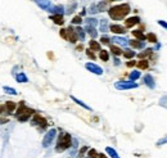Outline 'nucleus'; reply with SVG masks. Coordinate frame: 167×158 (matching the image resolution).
<instances>
[{
	"instance_id": "f257e3e1",
	"label": "nucleus",
	"mask_w": 167,
	"mask_h": 158,
	"mask_svg": "<svg viewBox=\"0 0 167 158\" xmlns=\"http://www.w3.org/2000/svg\"><path fill=\"white\" fill-rule=\"evenodd\" d=\"M130 11H131L130 5H128L127 3H122V4H118V5L109 8L108 14L113 21H120V20H123V18L130 13Z\"/></svg>"
},
{
	"instance_id": "f03ea898",
	"label": "nucleus",
	"mask_w": 167,
	"mask_h": 158,
	"mask_svg": "<svg viewBox=\"0 0 167 158\" xmlns=\"http://www.w3.org/2000/svg\"><path fill=\"white\" fill-rule=\"evenodd\" d=\"M72 144V138H71L70 134H60L59 139H58V143H57V147H55V150L57 152H63L66 149H68Z\"/></svg>"
},
{
	"instance_id": "7ed1b4c3",
	"label": "nucleus",
	"mask_w": 167,
	"mask_h": 158,
	"mask_svg": "<svg viewBox=\"0 0 167 158\" xmlns=\"http://www.w3.org/2000/svg\"><path fill=\"white\" fill-rule=\"evenodd\" d=\"M21 103H22V104H21V107L18 108V111L16 112V117H17L18 121H21V122H26V121H28V119H30V117L32 116V114L35 113V111H33V109H31V108L25 107L23 102H21Z\"/></svg>"
},
{
	"instance_id": "20e7f679",
	"label": "nucleus",
	"mask_w": 167,
	"mask_h": 158,
	"mask_svg": "<svg viewBox=\"0 0 167 158\" xmlns=\"http://www.w3.org/2000/svg\"><path fill=\"white\" fill-rule=\"evenodd\" d=\"M114 88L117 90H131L136 89L138 84L134 81H117V82H114Z\"/></svg>"
},
{
	"instance_id": "39448f33",
	"label": "nucleus",
	"mask_w": 167,
	"mask_h": 158,
	"mask_svg": "<svg viewBox=\"0 0 167 158\" xmlns=\"http://www.w3.org/2000/svg\"><path fill=\"white\" fill-rule=\"evenodd\" d=\"M55 136H57V130H55V129H50V130L45 134L44 139H42V147L48 148V147L51 144V143H53V140L55 139Z\"/></svg>"
},
{
	"instance_id": "423d86ee",
	"label": "nucleus",
	"mask_w": 167,
	"mask_h": 158,
	"mask_svg": "<svg viewBox=\"0 0 167 158\" xmlns=\"http://www.w3.org/2000/svg\"><path fill=\"white\" fill-rule=\"evenodd\" d=\"M85 68H86L89 72L94 73V75H98V76L103 75V68H102V67H99L98 64L93 63V62H88V63L85 64Z\"/></svg>"
},
{
	"instance_id": "0eeeda50",
	"label": "nucleus",
	"mask_w": 167,
	"mask_h": 158,
	"mask_svg": "<svg viewBox=\"0 0 167 158\" xmlns=\"http://www.w3.org/2000/svg\"><path fill=\"white\" fill-rule=\"evenodd\" d=\"M33 2L36 3L37 7L41 8L42 11H45V12H49L50 8L53 7V4H51L50 0H33Z\"/></svg>"
},
{
	"instance_id": "6e6552de",
	"label": "nucleus",
	"mask_w": 167,
	"mask_h": 158,
	"mask_svg": "<svg viewBox=\"0 0 167 158\" xmlns=\"http://www.w3.org/2000/svg\"><path fill=\"white\" fill-rule=\"evenodd\" d=\"M66 30H67V37H66V40H68L70 42H72V44L77 42L79 37H77V33H76V31L73 30V28L72 27H68V28H66Z\"/></svg>"
},
{
	"instance_id": "1a4fd4ad",
	"label": "nucleus",
	"mask_w": 167,
	"mask_h": 158,
	"mask_svg": "<svg viewBox=\"0 0 167 158\" xmlns=\"http://www.w3.org/2000/svg\"><path fill=\"white\" fill-rule=\"evenodd\" d=\"M33 123L37 125V126H40V127H42V129L48 126V121L42 116H40V114H37V113L33 114Z\"/></svg>"
},
{
	"instance_id": "9d476101",
	"label": "nucleus",
	"mask_w": 167,
	"mask_h": 158,
	"mask_svg": "<svg viewBox=\"0 0 167 158\" xmlns=\"http://www.w3.org/2000/svg\"><path fill=\"white\" fill-rule=\"evenodd\" d=\"M109 31L116 33V35H122L126 32V27H123L121 25H111L109 26Z\"/></svg>"
},
{
	"instance_id": "9b49d317",
	"label": "nucleus",
	"mask_w": 167,
	"mask_h": 158,
	"mask_svg": "<svg viewBox=\"0 0 167 158\" xmlns=\"http://www.w3.org/2000/svg\"><path fill=\"white\" fill-rule=\"evenodd\" d=\"M138 23H140V18L139 17H130V18H127V20L125 21V27L126 28H131L134 27L135 25H138Z\"/></svg>"
},
{
	"instance_id": "f8f14e48",
	"label": "nucleus",
	"mask_w": 167,
	"mask_h": 158,
	"mask_svg": "<svg viewBox=\"0 0 167 158\" xmlns=\"http://www.w3.org/2000/svg\"><path fill=\"white\" fill-rule=\"evenodd\" d=\"M112 41H114L117 45H121V46H127L128 45V40L125 39V37H121V36H114Z\"/></svg>"
},
{
	"instance_id": "ddd939ff",
	"label": "nucleus",
	"mask_w": 167,
	"mask_h": 158,
	"mask_svg": "<svg viewBox=\"0 0 167 158\" xmlns=\"http://www.w3.org/2000/svg\"><path fill=\"white\" fill-rule=\"evenodd\" d=\"M16 81L17 82H20V84H26V82H28V77L26 76V73L25 72H18L16 76Z\"/></svg>"
},
{
	"instance_id": "4468645a",
	"label": "nucleus",
	"mask_w": 167,
	"mask_h": 158,
	"mask_svg": "<svg viewBox=\"0 0 167 158\" xmlns=\"http://www.w3.org/2000/svg\"><path fill=\"white\" fill-rule=\"evenodd\" d=\"M50 20L53 21L55 25H59V26H62V25L64 23L63 16H60V14H51V16H50Z\"/></svg>"
},
{
	"instance_id": "2eb2a0df",
	"label": "nucleus",
	"mask_w": 167,
	"mask_h": 158,
	"mask_svg": "<svg viewBox=\"0 0 167 158\" xmlns=\"http://www.w3.org/2000/svg\"><path fill=\"white\" fill-rule=\"evenodd\" d=\"M144 82L149 89H154L156 88V84H154V79L150 75H145L144 76Z\"/></svg>"
},
{
	"instance_id": "dca6fc26",
	"label": "nucleus",
	"mask_w": 167,
	"mask_h": 158,
	"mask_svg": "<svg viewBox=\"0 0 167 158\" xmlns=\"http://www.w3.org/2000/svg\"><path fill=\"white\" fill-rule=\"evenodd\" d=\"M128 45H131L134 49H143V48L145 46L144 41H141V40H131V41H128Z\"/></svg>"
},
{
	"instance_id": "f3484780",
	"label": "nucleus",
	"mask_w": 167,
	"mask_h": 158,
	"mask_svg": "<svg viewBox=\"0 0 167 158\" xmlns=\"http://www.w3.org/2000/svg\"><path fill=\"white\" fill-rule=\"evenodd\" d=\"M85 32H86V33H89V35L90 36H91L93 37V39H95V37H97L98 36V31H97V28H95V27H93V26H85V30H84Z\"/></svg>"
},
{
	"instance_id": "a211bd4d",
	"label": "nucleus",
	"mask_w": 167,
	"mask_h": 158,
	"mask_svg": "<svg viewBox=\"0 0 167 158\" xmlns=\"http://www.w3.org/2000/svg\"><path fill=\"white\" fill-rule=\"evenodd\" d=\"M50 13H53V14H60V16H63V13H64V7L63 5H53L50 8Z\"/></svg>"
},
{
	"instance_id": "6ab92c4d",
	"label": "nucleus",
	"mask_w": 167,
	"mask_h": 158,
	"mask_svg": "<svg viewBox=\"0 0 167 158\" xmlns=\"http://www.w3.org/2000/svg\"><path fill=\"white\" fill-rule=\"evenodd\" d=\"M4 105H5V109L8 113H12L13 111H16V108H17V104L14 102H7Z\"/></svg>"
},
{
	"instance_id": "aec40b11",
	"label": "nucleus",
	"mask_w": 167,
	"mask_h": 158,
	"mask_svg": "<svg viewBox=\"0 0 167 158\" xmlns=\"http://www.w3.org/2000/svg\"><path fill=\"white\" fill-rule=\"evenodd\" d=\"M132 35L136 37V40H141V41L145 40V35L143 33L141 30H134V31H132Z\"/></svg>"
},
{
	"instance_id": "412c9836",
	"label": "nucleus",
	"mask_w": 167,
	"mask_h": 158,
	"mask_svg": "<svg viewBox=\"0 0 167 158\" xmlns=\"http://www.w3.org/2000/svg\"><path fill=\"white\" fill-rule=\"evenodd\" d=\"M99 28H100V31L102 32H107L108 31V28H109V23L107 20H102L99 23Z\"/></svg>"
},
{
	"instance_id": "4be33fe9",
	"label": "nucleus",
	"mask_w": 167,
	"mask_h": 158,
	"mask_svg": "<svg viewBox=\"0 0 167 158\" xmlns=\"http://www.w3.org/2000/svg\"><path fill=\"white\" fill-rule=\"evenodd\" d=\"M89 45H90V49L93 51H100V44L98 41L91 40V41H89Z\"/></svg>"
},
{
	"instance_id": "5701e85b",
	"label": "nucleus",
	"mask_w": 167,
	"mask_h": 158,
	"mask_svg": "<svg viewBox=\"0 0 167 158\" xmlns=\"http://www.w3.org/2000/svg\"><path fill=\"white\" fill-rule=\"evenodd\" d=\"M71 99H72V100H73L75 103H77L79 105H81V107H82V108H85V109H88V111H91V108H90V107H89L88 104H85V103L82 102V100H80V99H77V98H76V97H71Z\"/></svg>"
},
{
	"instance_id": "b1692460",
	"label": "nucleus",
	"mask_w": 167,
	"mask_h": 158,
	"mask_svg": "<svg viewBox=\"0 0 167 158\" xmlns=\"http://www.w3.org/2000/svg\"><path fill=\"white\" fill-rule=\"evenodd\" d=\"M3 90H4V93L8 94V95H17L18 94L17 90L11 88V86H3Z\"/></svg>"
},
{
	"instance_id": "393cba45",
	"label": "nucleus",
	"mask_w": 167,
	"mask_h": 158,
	"mask_svg": "<svg viewBox=\"0 0 167 158\" xmlns=\"http://www.w3.org/2000/svg\"><path fill=\"white\" fill-rule=\"evenodd\" d=\"M106 152L108 153V156L111 157V158H120V156L117 154V152L113 149V148H111V147H107L106 148Z\"/></svg>"
},
{
	"instance_id": "a878e982",
	"label": "nucleus",
	"mask_w": 167,
	"mask_h": 158,
	"mask_svg": "<svg viewBox=\"0 0 167 158\" xmlns=\"http://www.w3.org/2000/svg\"><path fill=\"white\" fill-rule=\"evenodd\" d=\"M111 51H112V54L116 55V57L122 54V49H121V48H118L117 45H111Z\"/></svg>"
},
{
	"instance_id": "bb28decb",
	"label": "nucleus",
	"mask_w": 167,
	"mask_h": 158,
	"mask_svg": "<svg viewBox=\"0 0 167 158\" xmlns=\"http://www.w3.org/2000/svg\"><path fill=\"white\" fill-rule=\"evenodd\" d=\"M75 31H76V33H77V37H79V39H80L81 41H84V39H85V31H84L81 27H79V26L75 28Z\"/></svg>"
},
{
	"instance_id": "cd10ccee",
	"label": "nucleus",
	"mask_w": 167,
	"mask_h": 158,
	"mask_svg": "<svg viewBox=\"0 0 167 158\" xmlns=\"http://www.w3.org/2000/svg\"><path fill=\"white\" fill-rule=\"evenodd\" d=\"M122 54H123V57H125V58L131 59V58H134V57H135V51H132L131 49H126V50L122 51Z\"/></svg>"
},
{
	"instance_id": "c85d7f7f",
	"label": "nucleus",
	"mask_w": 167,
	"mask_h": 158,
	"mask_svg": "<svg viewBox=\"0 0 167 158\" xmlns=\"http://www.w3.org/2000/svg\"><path fill=\"white\" fill-rule=\"evenodd\" d=\"M136 66L139 67L140 70H147L148 67H149V63H148V60H147V59H141V60L138 62Z\"/></svg>"
},
{
	"instance_id": "c756f323",
	"label": "nucleus",
	"mask_w": 167,
	"mask_h": 158,
	"mask_svg": "<svg viewBox=\"0 0 167 158\" xmlns=\"http://www.w3.org/2000/svg\"><path fill=\"white\" fill-rule=\"evenodd\" d=\"M99 58L102 59V60H104V62H108V60H109V53H108L107 50H100V53H99Z\"/></svg>"
},
{
	"instance_id": "7c9ffc66",
	"label": "nucleus",
	"mask_w": 167,
	"mask_h": 158,
	"mask_svg": "<svg viewBox=\"0 0 167 158\" xmlns=\"http://www.w3.org/2000/svg\"><path fill=\"white\" fill-rule=\"evenodd\" d=\"M140 76H141V73L139 71H132L128 77H130V81H136L138 79H140Z\"/></svg>"
},
{
	"instance_id": "2f4dec72",
	"label": "nucleus",
	"mask_w": 167,
	"mask_h": 158,
	"mask_svg": "<svg viewBox=\"0 0 167 158\" xmlns=\"http://www.w3.org/2000/svg\"><path fill=\"white\" fill-rule=\"evenodd\" d=\"M145 40H148V41H150V42H157L158 40H157V36L154 35V33H148V35L145 36Z\"/></svg>"
},
{
	"instance_id": "473e14b6",
	"label": "nucleus",
	"mask_w": 167,
	"mask_h": 158,
	"mask_svg": "<svg viewBox=\"0 0 167 158\" xmlns=\"http://www.w3.org/2000/svg\"><path fill=\"white\" fill-rule=\"evenodd\" d=\"M85 22H86V25L88 26H93V27H95V26H97L98 25V20H95V18H88V20L86 21H85Z\"/></svg>"
},
{
	"instance_id": "72a5a7b5",
	"label": "nucleus",
	"mask_w": 167,
	"mask_h": 158,
	"mask_svg": "<svg viewBox=\"0 0 167 158\" xmlns=\"http://www.w3.org/2000/svg\"><path fill=\"white\" fill-rule=\"evenodd\" d=\"M152 51H153V49H145L144 51L139 54V58H145V57H148V55L152 54Z\"/></svg>"
},
{
	"instance_id": "f704fd0d",
	"label": "nucleus",
	"mask_w": 167,
	"mask_h": 158,
	"mask_svg": "<svg viewBox=\"0 0 167 158\" xmlns=\"http://www.w3.org/2000/svg\"><path fill=\"white\" fill-rule=\"evenodd\" d=\"M72 23L73 25H81L82 23V18H81V16H76L72 18Z\"/></svg>"
},
{
	"instance_id": "c9c22d12",
	"label": "nucleus",
	"mask_w": 167,
	"mask_h": 158,
	"mask_svg": "<svg viewBox=\"0 0 167 158\" xmlns=\"http://www.w3.org/2000/svg\"><path fill=\"white\" fill-rule=\"evenodd\" d=\"M88 158H98V153L95 149H90L89 150V154H88Z\"/></svg>"
},
{
	"instance_id": "e433bc0d",
	"label": "nucleus",
	"mask_w": 167,
	"mask_h": 158,
	"mask_svg": "<svg viewBox=\"0 0 167 158\" xmlns=\"http://www.w3.org/2000/svg\"><path fill=\"white\" fill-rule=\"evenodd\" d=\"M163 144H167V134L162 139H159V140L157 141V145H163Z\"/></svg>"
},
{
	"instance_id": "4c0bfd02",
	"label": "nucleus",
	"mask_w": 167,
	"mask_h": 158,
	"mask_svg": "<svg viewBox=\"0 0 167 158\" xmlns=\"http://www.w3.org/2000/svg\"><path fill=\"white\" fill-rule=\"evenodd\" d=\"M100 41H102V44H109V41H111V39H109L108 36H102L100 37Z\"/></svg>"
},
{
	"instance_id": "58836bf2",
	"label": "nucleus",
	"mask_w": 167,
	"mask_h": 158,
	"mask_svg": "<svg viewBox=\"0 0 167 158\" xmlns=\"http://www.w3.org/2000/svg\"><path fill=\"white\" fill-rule=\"evenodd\" d=\"M159 104L162 105V107H165V108H167V97H163L161 100H159Z\"/></svg>"
},
{
	"instance_id": "ea45409f",
	"label": "nucleus",
	"mask_w": 167,
	"mask_h": 158,
	"mask_svg": "<svg viewBox=\"0 0 167 158\" xmlns=\"http://www.w3.org/2000/svg\"><path fill=\"white\" fill-rule=\"evenodd\" d=\"M86 55L89 57V58H91V59H95V55H94V53L91 49H88L86 50Z\"/></svg>"
},
{
	"instance_id": "a19ab883",
	"label": "nucleus",
	"mask_w": 167,
	"mask_h": 158,
	"mask_svg": "<svg viewBox=\"0 0 167 158\" xmlns=\"http://www.w3.org/2000/svg\"><path fill=\"white\" fill-rule=\"evenodd\" d=\"M60 36L63 37V39L67 37V30H66V28H62V30H60Z\"/></svg>"
},
{
	"instance_id": "79ce46f5",
	"label": "nucleus",
	"mask_w": 167,
	"mask_h": 158,
	"mask_svg": "<svg viewBox=\"0 0 167 158\" xmlns=\"http://www.w3.org/2000/svg\"><path fill=\"white\" fill-rule=\"evenodd\" d=\"M5 112H7V109H5V105H4V104H0V114L5 113Z\"/></svg>"
},
{
	"instance_id": "37998d69",
	"label": "nucleus",
	"mask_w": 167,
	"mask_h": 158,
	"mask_svg": "<svg viewBox=\"0 0 167 158\" xmlns=\"http://www.w3.org/2000/svg\"><path fill=\"white\" fill-rule=\"evenodd\" d=\"M158 25L162 26V27H165L166 30H167V22H165V21H158Z\"/></svg>"
},
{
	"instance_id": "c03bdc74",
	"label": "nucleus",
	"mask_w": 167,
	"mask_h": 158,
	"mask_svg": "<svg viewBox=\"0 0 167 158\" xmlns=\"http://www.w3.org/2000/svg\"><path fill=\"white\" fill-rule=\"evenodd\" d=\"M136 64V62L135 60H130V62H127V67H134Z\"/></svg>"
},
{
	"instance_id": "a18cd8bd",
	"label": "nucleus",
	"mask_w": 167,
	"mask_h": 158,
	"mask_svg": "<svg viewBox=\"0 0 167 158\" xmlns=\"http://www.w3.org/2000/svg\"><path fill=\"white\" fill-rule=\"evenodd\" d=\"M8 119L7 118H0V123H7Z\"/></svg>"
},
{
	"instance_id": "49530a36",
	"label": "nucleus",
	"mask_w": 167,
	"mask_h": 158,
	"mask_svg": "<svg viewBox=\"0 0 167 158\" xmlns=\"http://www.w3.org/2000/svg\"><path fill=\"white\" fill-rule=\"evenodd\" d=\"M98 158H107L106 154H98Z\"/></svg>"
},
{
	"instance_id": "de8ad7c7",
	"label": "nucleus",
	"mask_w": 167,
	"mask_h": 158,
	"mask_svg": "<svg viewBox=\"0 0 167 158\" xmlns=\"http://www.w3.org/2000/svg\"><path fill=\"white\" fill-rule=\"evenodd\" d=\"M114 64H120V60H118L117 58H116V59H114Z\"/></svg>"
},
{
	"instance_id": "09e8293b",
	"label": "nucleus",
	"mask_w": 167,
	"mask_h": 158,
	"mask_svg": "<svg viewBox=\"0 0 167 158\" xmlns=\"http://www.w3.org/2000/svg\"><path fill=\"white\" fill-rule=\"evenodd\" d=\"M108 2H118V0H108Z\"/></svg>"
}]
</instances>
